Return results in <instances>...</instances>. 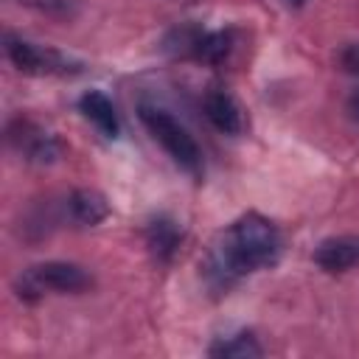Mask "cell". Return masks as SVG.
<instances>
[{"mask_svg":"<svg viewBox=\"0 0 359 359\" xmlns=\"http://www.w3.org/2000/svg\"><path fill=\"white\" fill-rule=\"evenodd\" d=\"M283 252V236L261 213H244L210 244L202 261V278L210 292H230L241 278L269 269Z\"/></svg>","mask_w":359,"mask_h":359,"instance_id":"obj_1","label":"cell"},{"mask_svg":"<svg viewBox=\"0 0 359 359\" xmlns=\"http://www.w3.org/2000/svg\"><path fill=\"white\" fill-rule=\"evenodd\" d=\"M140 123L146 126V132L163 146V151L188 174L199 177L202 174V149L194 140V135L163 107L154 104H140L137 109Z\"/></svg>","mask_w":359,"mask_h":359,"instance_id":"obj_2","label":"cell"},{"mask_svg":"<svg viewBox=\"0 0 359 359\" xmlns=\"http://www.w3.org/2000/svg\"><path fill=\"white\" fill-rule=\"evenodd\" d=\"M236 48V34L230 28L224 31H208L196 22H182L171 28L163 39V50L177 59H194L202 65H224Z\"/></svg>","mask_w":359,"mask_h":359,"instance_id":"obj_3","label":"cell"},{"mask_svg":"<svg viewBox=\"0 0 359 359\" xmlns=\"http://www.w3.org/2000/svg\"><path fill=\"white\" fill-rule=\"evenodd\" d=\"M93 286V275L73 261H42L28 266L17 280V294L22 300H36L45 289L62 294H79Z\"/></svg>","mask_w":359,"mask_h":359,"instance_id":"obj_4","label":"cell"},{"mask_svg":"<svg viewBox=\"0 0 359 359\" xmlns=\"http://www.w3.org/2000/svg\"><path fill=\"white\" fill-rule=\"evenodd\" d=\"M3 48H6V56L11 59V65L28 76H73L81 70V62H76L53 48L34 45L17 34H6Z\"/></svg>","mask_w":359,"mask_h":359,"instance_id":"obj_5","label":"cell"},{"mask_svg":"<svg viewBox=\"0 0 359 359\" xmlns=\"http://www.w3.org/2000/svg\"><path fill=\"white\" fill-rule=\"evenodd\" d=\"M6 137H8V146L17 154H22L28 163H36V165L56 163L59 154H62L59 137L53 132H48L45 126H39L28 115H14L6 123Z\"/></svg>","mask_w":359,"mask_h":359,"instance_id":"obj_6","label":"cell"},{"mask_svg":"<svg viewBox=\"0 0 359 359\" xmlns=\"http://www.w3.org/2000/svg\"><path fill=\"white\" fill-rule=\"evenodd\" d=\"M314 264L328 275L359 269V233L331 236L314 247Z\"/></svg>","mask_w":359,"mask_h":359,"instance_id":"obj_7","label":"cell"},{"mask_svg":"<svg viewBox=\"0 0 359 359\" xmlns=\"http://www.w3.org/2000/svg\"><path fill=\"white\" fill-rule=\"evenodd\" d=\"M205 118L213 123V129H219L222 135H241L247 129V115L241 109V104L236 101L233 93H227L224 87H210L205 93Z\"/></svg>","mask_w":359,"mask_h":359,"instance_id":"obj_8","label":"cell"},{"mask_svg":"<svg viewBox=\"0 0 359 359\" xmlns=\"http://www.w3.org/2000/svg\"><path fill=\"white\" fill-rule=\"evenodd\" d=\"M65 210H67L70 222H76L79 227H95L109 216V205H107L104 194H98L93 188H76L67 196Z\"/></svg>","mask_w":359,"mask_h":359,"instance_id":"obj_9","label":"cell"},{"mask_svg":"<svg viewBox=\"0 0 359 359\" xmlns=\"http://www.w3.org/2000/svg\"><path fill=\"white\" fill-rule=\"evenodd\" d=\"M143 238H146V247L149 252L160 261V264H168L174 258V252L180 250V241H182V230L174 219L168 216H157L151 219L146 227H143Z\"/></svg>","mask_w":359,"mask_h":359,"instance_id":"obj_10","label":"cell"},{"mask_svg":"<svg viewBox=\"0 0 359 359\" xmlns=\"http://www.w3.org/2000/svg\"><path fill=\"white\" fill-rule=\"evenodd\" d=\"M79 109L104 137H118L121 135V118L115 112V104L101 90H87L79 98Z\"/></svg>","mask_w":359,"mask_h":359,"instance_id":"obj_11","label":"cell"},{"mask_svg":"<svg viewBox=\"0 0 359 359\" xmlns=\"http://www.w3.org/2000/svg\"><path fill=\"white\" fill-rule=\"evenodd\" d=\"M261 353H264V348H261V342L252 331H238V334H230V337H219L208 348V356H213V359H255Z\"/></svg>","mask_w":359,"mask_h":359,"instance_id":"obj_12","label":"cell"},{"mask_svg":"<svg viewBox=\"0 0 359 359\" xmlns=\"http://www.w3.org/2000/svg\"><path fill=\"white\" fill-rule=\"evenodd\" d=\"M28 3L48 17H73L76 14V0H28Z\"/></svg>","mask_w":359,"mask_h":359,"instance_id":"obj_13","label":"cell"},{"mask_svg":"<svg viewBox=\"0 0 359 359\" xmlns=\"http://www.w3.org/2000/svg\"><path fill=\"white\" fill-rule=\"evenodd\" d=\"M339 65H342V70H345V73L359 76V42H353V45H348V48H342V53H339Z\"/></svg>","mask_w":359,"mask_h":359,"instance_id":"obj_14","label":"cell"},{"mask_svg":"<svg viewBox=\"0 0 359 359\" xmlns=\"http://www.w3.org/2000/svg\"><path fill=\"white\" fill-rule=\"evenodd\" d=\"M345 112H348L351 121L359 123V90H353V93L348 95V101H345Z\"/></svg>","mask_w":359,"mask_h":359,"instance_id":"obj_15","label":"cell"},{"mask_svg":"<svg viewBox=\"0 0 359 359\" xmlns=\"http://www.w3.org/2000/svg\"><path fill=\"white\" fill-rule=\"evenodd\" d=\"M286 8H300V6H306V0H280Z\"/></svg>","mask_w":359,"mask_h":359,"instance_id":"obj_16","label":"cell"}]
</instances>
